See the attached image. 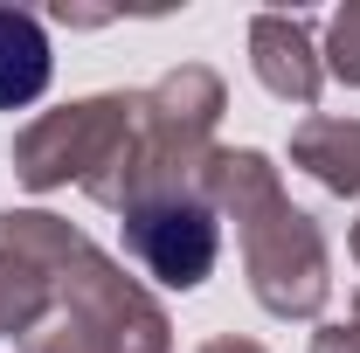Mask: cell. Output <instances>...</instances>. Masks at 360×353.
Listing matches in <instances>:
<instances>
[{
  "mask_svg": "<svg viewBox=\"0 0 360 353\" xmlns=\"http://www.w3.org/2000/svg\"><path fill=\"white\" fill-rule=\"evenodd\" d=\"M125 236L160 284H201L215 264V215L194 201H146V208H132Z\"/></svg>",
  "mask_w": 360,
  "mask_h": 353,
  "instance_id": "6da1fadb",
  "label": "cell"
},
{
  "mask_svg": "<svg viewBox=\"0 0 360 353\" xmlns=\"http://www.w3.org/2000/svg\"><path fill=\"white\" fill-rule=\"evenodd\" d=\"M49 90V35L28 14H0V111H21Z\"/></svg>",
  "mask_w": 360,
  "mask_h": 353,
  "instance_id": "7a4b0ae2",
  "label": "cell"
}]
</instances>
